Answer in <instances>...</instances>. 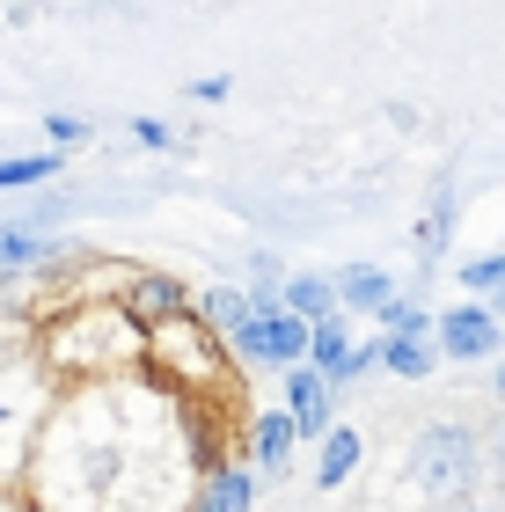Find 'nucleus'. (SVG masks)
<instances>
[{
	"label": "nucleus",
	"mask_w": 505,
	"mask_h": 512,
	"mask_svg": "<svg viewBox=\"0 0 505 512\" xmlns=\"http://www.w3.org/2000/svg\"><path fill=\"white\" fill-rule=\"evenodd\" d=\"M286 315H301V322H330V315H344L337 278H323V271H293V278H286Z\"/></svg>",
	"instance_id": "9b49d317"
},
{
	"label": "nucleus",
	"mask_w": 505,
	"mask_h": 512,
	"mask_svg": "<svg viewBox=\"0 0 505 512\" xmlns=\"http://www.w3.org/2000/svg\"><path fill=\"white\" fill-rule=\"evenodd\" d=\"M59 169V154H0V191H15V183H44Z\"/></svg>",
	"instance_id": "dca6fc26"
},
{
	"label": "nucleus",
	"mask_w": 505,
	"mask_h": 512,
	"mask_svg": "<svg viewBox=\"0 0 505 512\" xmlns=\"http://www.w3.org/2000/svg\"><path fill=\"white\" fill-rule=\"evenodd\" d=\"M293 439H301V425H293V410H257L249 417V469H257L264 483L271 476H286V461H293Z\"/></svg>",
	"instance_id": "423d86ee"
},
{
	"label": "nucleus",
	"mask_w": 505,
	"mask_h": 512,
	"mask_svg": "<svg viewBox=\"0 0 505 512\" xmlns=\"http://www.w3.org/2000/svg\"><path fill=\"white\" fill-rule=\"evenodd\" d=\"M66 249L30 235V227H0V278H37V271H59Z\"/></svg>",
	"instance_id": "1a4fd4ad"
},
{
	"label": "nucleus",
	"mask_w": 505,
	"mask_h": 512,
	"mask_svg": "<svg viewBox=\"0 0 505 512\" xmlns=\"http://www.w3.org/2000/svg\"><path fill=\"white\" fill-rule=\"evenodd\" d=\"M462 286H469V293H498V300H505V249H498V256H476V264H462Z\"/></svg>",
	"instance_id": "f3484780"
},
{
	"label": "nucleus",
	"mask_w": 505,
	"mask_h": 512,
	"mask_svg": "<svg viewBox=\"0 0 505 512\" xmlns=\"http://www.w3.org/2000/svg\"><path fill=\"white\" fill-rule=\"evenodd\" d=\"M359 461H366V439H359L352 425H337V432L323 439V447H315V483H323V491H344Z\"/></svg>",
	"instance_id": "f8f14e48"
},
{
	"label": "nucleus",
	"mask_w": 505,
	"mask_h": 512,
	"mask_svg": "<svg viewBox=\"0 0 505 512\" xmlns=\"http://www.w3.org/2000/svg\"><path fill=\"white\" fill-rule=\"evenodd\" d=\"M505 344V315L498 300H462V308H440V352L454 366H476Z\"/></svg>",
	"instance_id": "7ed1b4c3"
},
{
	"label": "nucleus",
	"mask_w": 505,
	"mask_h": 512,
	"mask_svg": "<svg viewBox=\"0 0 505 512\" xmlns=\"http://www.w3.org/2000/svg\"><path fill=\"white\" fill-rule=\"evenodd\" d=\"M227 96V74H205V81H191V103H220Z\"/></svg>",
	"instance_id": "aec40b11"
},
{
	"label": "nucleus",
	"mask_w": 505,
	"mask_h": 512,
	"mask_svg": "<svg viewBox=\"0 0 505 512\" xmlns=\"http://www.w3.org/2000/svg\"><path fill=\"white\" fill-rule=\"evenodd\" d=\"M118 300H125V315H132V322H140V330H147V337H162V330H176V322H183V315H198V300H191V293H183V286H176V278H169V271H132Z\"/></svg>",
	"instance_id": "20e7f679"
},
{
	"label": "nucleus",
	"mask_w": 505,
	"mask_h": 512,
	"mask_svg": "<svg viewBox=\"0 0 505 512\" xmlns=\"http://www.w3.org/2000/svg\"><path fill=\"white\" fill-rule=\"evenodd\" d=\"M337 293H344V308H359V315H388V308H396V278H388V271H374V264H352V271H337Z\"/></svg>",
	"instance_id": "9d476101"
},
{
	"label": "nucleus",
	"mask_w": 505,
	"mask_h": 512,
	"mask_svg": "<svg viewBox=\"0 0 505 512\" xmlns=\"http://www.w3.org/2000/svg\"><path fill=\"white\" fill-rule=\"evenodd\" d=\"M132 132H140V147H169V139H176L169 125H154V118H140V125H132Z\"/></svg>",
	"instance_id": "412c9836"
},
{
	"label": "nucleus",
	"mask_w": 505,
	"mask_h": 512,
	"mask_svg": "<svg viewBox=\"0 0 505 512\" xmlns=\"http://www.w3.org/2000/svg\"><path fill=\"white\" fill-rule=\"evenodd\" d=\"M198 322H205L213 337L242 344V337H249V322H257V300H249V286H205V300H198Z\"/></svg>",
	"instance_id": "6e6552de"
},
{
	"label": "nucleus",
	"mask_w": 505,
	"mask_h": 512,
	"mask_svg": "<svg viewBox=\"0 0 505 512\" xmlns=\"http://www.w3.org/2000/svg\"><path fill=\"white\" fill-rule=\"evenodd\" d=\"M381 366H388V374H403V381H425L432 366H440V337H388L381 344Z\"/></svg>",
	"instance_id": "ddd939ff"
},
{
	"label": "nucleus",
	"mask_w": 505,
	"mask_h": 512,
	"mask_svg": "<svg viewBox=\"0 0 505 512\" xmlns=\"http://www.w3.org/2000/svg\"><path fill=\"white\" fill-rule=\"evenodd\" d=\"M410 483H418L425 498H454L476 483V439L462 425H432L418 432V447H410Z\"/></svg>",
	"instance_id": "f257e3e1"
},
{
	"label": "nucleus",
	"mask_w": 505,
	"mask_h": 512,
	"mask_svg": "<svg viewBox=\"0 0 505 512\" xmlns=\"http://www.w3.org/2000/svg\"><path fill=\"white\" fill-rule=\"evenodd\" d=\"M44 132H52V147H81V139H88L81 118H44Z\"/></svg>",
	"instance_id": "6ab92c4d"
},
{
	"label": "nucleus",
	"mask_w": 505,
	"mask_h": 512,
	"mask_svg": "<svg viewBox=\"0 0 505 512\" xmlns=\"http://www.w3.org/2000/svg\"><path fill=\"white\" fill-rule=\"evenodd\" d=\"M227 352H235V366L293 374V366H308V352H315V322H301V315H257V322H249V337L227 344Z\"/></svg>",
	"instance_id": "f03ea898"
},
{
	"label": "nucleus",
	"mask_w": 505,
	"mask_h": 512,
	"mask_svg": "<svg viewBox=\"0 0 505 512\" xmlns=\"http://www.w3.org/2000/svg\"><path fill=\"white\" fill-rule=\"evenodd\" d=\"M381 337H440V315L418 308V300H396V308L381 315Z\"/></svg>",
	"instance_id": "2eb2a0df"
},
{
	"label": "nucleus",
	"mask_w": 505,
	"mask_h": 512,
	"mask_svg": "<svg viewBox=\"0 0 505 512\" xmlns=\"http://www.w3.org/2000/svg\"><path fill=\"white\" fill-rule=\"evenodd\" d=\"M8 432H15V403L0 395V439H8Z\"/></svg>",
	"instance_id": "4be33fe9"
},
{
	"label": "nucleus",
	"mask_w": 505,
	"mask_h": 512,
	"mask_svg": "<svg viewBox=\"0 0 505 512\" xmlns=\"http://www.w3.org/2000/svg\"><path fill=\"white\" fill-rule=\"evenodd\" d=\"M381 344H388V337H366L359 352L344 359V374H337V381H359V374H374V366H381Z\"/></svg>",
	"instance_id": "a211bd4d"
},
{
	"label": "nucleus",
	"mask_w": 505,
	"mask_h": 512,
	"mask_svg": "<svg viewBox=\"0 0 505 512\" xmlns=\"http://www.w3.org/2000/svg\"><path fill=\"white\" fill-rule=\"evenodd\" d=\"M330 403H337V381L323 374V366H293L286 374V410H293V425H301V439H315V447L337 432Z\"/></svg>",
	"instance_id": "39448f33"
},
{
	"label": "nucleus",
	"mask_w": 505,
	"mask_h": 512,
	"mask_svg": "<svg viewBox=\"0 0 505 512\" xmlns=\"http://www.w3.org/2000/svg\"><path fill=\"white\" fill-rule=\"evenodd\" d=\"M359 344H352V330H344V315H330V322H315V352H308V366H323V374L337 381L344 374V359H352Z\"/></svg>",
	"instance_id": "4468645a"
},
{
	"label": "nucleus",
	"mask_w": 505,
	"mask_h": 512,
	"mask_svg": "<svg viewBox=\"0 0 505 512\" xmlns=\"http://www.w3.org/2000/svg\"><path fill=\"white\" fill-rule=\"evenodd\" d=\"M257 505V469L249 461H205L191 512H249Z\"/></svg>",
	"instance_id": "0eeeda50"
}]
</instances>
